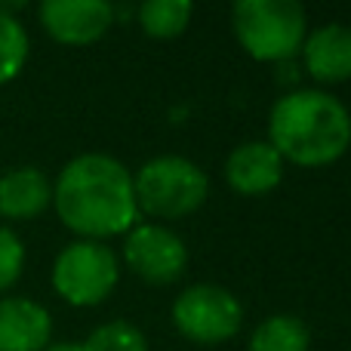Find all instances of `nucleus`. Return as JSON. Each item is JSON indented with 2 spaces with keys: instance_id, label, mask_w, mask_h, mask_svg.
<instances>
[{
  "instance_id": "obj_18",
  "label": "nucleus",
  "mask_w": 351,
  "mask_h": 351,
  "mask_svg": "<svg viewBox=\"0 0 351 351\" xmlns=\"http://www.w3.org/2000/svg\"><path fill=\"white\" fill-rule=\"evenodd\" d=\"M47 351H86L80 342H62V346H49Z\"/></svg>"
},
{
  "instance_id": "obj_1",
  "label": "nucleus",
  "mask_w": 351,
  "mask_h": 351,
  "mask_svg": "<svg viewBox=\"0 0 351 351\" xmlns=\"http://www.w3.org/2000/svg\"><path fill=\"white\" fill-rule=\"evenodd\" d=\"M53 204L62 222L84 234V241L127 234L139 216L133 173L108 154H80L68 160L56 179Z\"/></svg>"
},
{
  "instance_id": "obj_2",
  "label": "nucleus",
  "mask_w": 351,
  "mask_h": 351,
  "mask_svg": "<svg viewBox=\"0 0 351 351\" xmlns=\"http://www.w3.org/2000/svg\"><path fill=\"white\" fill-rule=\"evenodd\" d=\"M268 142L280 160L299 167H327L351 145L348 108L324 90H293L268 114Z\"/></svg>"
},
{
  "instance_id": "obj_9",
  "label": "nucleus",
  "mask_w": 351,
  "mask_h": 351,
  "mask_svg": "<svg viewBox=\"0 0 351 351\" xmlns=\"http://www.w3.org/2000/svg\"><path fill=\"white\" fill-rule=\"evenodd\" d=\"M280 179H284V160L271 148V142H243L225 160V182L247 197L268 194L271 188L280 185Z\"/></svg>"
},
{
  "instance_id": "obj_3",
  "label": "nucleus",
  "mask_w": 351,
  "mask_h": 351,
  "mask_svg": "<svg viewBox=\"0 0 351 351\" xmlns=\"http://www.w3.org/2000/svg\"><path fill=\"white\" fill-rule=\"evenodd\" d=\"M231 25L237 43L259 62L290 59L308 34V16L296 0H241L231 10Z\"/></svg>"
},
{
  "instance_id": "obj_11",
  "label": "nucleus",
  "mask_w": 351,
  "mask_h": 351,
  "mask_svg": "<svg viewBox=\"0 0 351 351\" xmlns=\"http://www.w3.org/2000/svg\"><path fill=\"white\" fill-rule=\"evenodd\" d=\"M53 317L31 299H0V351H47Z\"/></svg>"
},
{
  "instance_id": "obj_12",
  "label": "nucleus",
  "mask_w": 351,
  "mask_h": 351,
  "mask_svg": "<svg viewBox=\"0 0 351 351\" xmlns=\"http://www.w3.org/2000/svg\"><path fill=\"white\" fill-rule=\"evenodd\" d=\"M53 200L47 176L37 167H16L0 176V213L10 219H34Z\"/></svg>"
},
{
  "instance_id": "obj_7",
  "label": "nucleus",
  "mask_w": 351,
  "mask_h": 351,
  "mask_svg": "<svg viewBox=\"0 0 351 351\" xmlns=\"http://www.w3.org/2000/svg\"><path fill=\"white\" fill-rule=\"evenodd\" d=\"M127 265L148 284H173L188 265V250L176 231L164 225H133L123 241Z\"/></svg>"
},
{
  "instance_id": "obj_8",
  "label": "nucleus",
  "mask_w": 351,
  "mask_h": 351,
  "mask_svg": "<svg viewBox=\"0 0 351 351\" xmlns=\"http://www.w3.org/2000/svg\"><path fill=\"white\" fill-rule=\"evenodd\" d=\"M40 22L59 43H93L111 28L114 10L105 0H47Z\"/></svg>"
},
{
  "instance_id": "obj_15",
  "label": "nucleus",
  "mask_w": 351,
  "mask_h": 351,
  "mask_svg": "<svg viewBox=\"0 0 351 351\" xmlns=\"http://www.w3.org/2000/svg\"><path fill=\"white\" fill-rule=\"evenodd\" d=\"M25 59H28V34L19 25V19H12L0 6V84L16 77Z\"/></svg>"
},
{
  "instance_id": "obj_4",
  "label": "nucleus",
  "mask_w": 351,
  "mask_h": 351,
  "mask_svg": "<svg viewBox=\"0 0 351 351\" xmlns=\"http://www.w3.org/2000/svg\"><path fill=\"white\" fill-rule=\"evenodd\" d=\"M139 210L160 219H182L194 213L210 194V179L194 160L182 154H160L142 164L133 176Z\"/></svg>"
},
{
  "instance_id": "obj_16",
  "label": "nucleus",
  "mask_w": 351,
  "mask_h": 351,
  "mask_svg": "<svg viewBox=\"0 0 351 351\" xmlns=\"http://www.w3.org/2000/svg\"><path fill=\"white\" fill-rule=\"evenodd\" d=\"M84 348L86 351H148V339L136 324L108 321L93 330Z\"/></svg>"
},
{
  "instance_id": "obj_10",
  "label": "nucleus",
  "mask_w": 351,
  "mask_h": 351,
  "mask_svg": "<svg viewBox=\"0 0 351 351\" xmlns=\"http://www.w3.org/2000/svg\"><path fill=\"white\" fill-rule=\"evenodd\" d=\"M305 68L321 84H342L351 77V25L330 22L308 31L302 43Z\"/></svg>"
},
{
  "instance_id": "obj_14",
  "label": "nucleus",
  "mask_w": 351,
  "mask_h": 351,
  "mask_svg": "<svg viewBox=\"0 0 351 351\" xmlns=\"http://www.w3.org/2000/svg\"><path fill=\"white\" fill-rule=\"evenodd\" d=\"M191 0H145L139 6V25L152 37H176L191 22Z\"/></svg>"
},
{
  "instance_id": "obj_13",
  "label": "nucleus",
  "mask_w": 351,
  "mask_h": 351,
  "mask_svg": "<svg viewBox=\"0 0 351 351\" xmlns=\"http://www.w3.org/2000/svg\"><path fill=\"white\" fill-rule=\"evenodd\" d=\"M311 333L296 315H271L253 330L250 351H308Z\"/></svg>"
},
{
  "instance_id": "obj_17",
  "label": "nucleus",
  "mask_w": 351,
  "mask_h": 351,
  "mask_svg": "<svg viewBox=\"0 0 351 351\" xmlns=\"http://www.w3.org/2000/svg\"><path fill=\"white\" fill-rule=\"evenodd\" d=\"M25 265V247L10 228H0V293L19 280Z\"/></svg>"
},
{
  "instance_id": "obj_5",
  "label": "nucleus",
  "mask_w": 351,
  "mask_h": 351,
  "mask_svg": "<svg viewBox=\"0 0 351 351\" xmlns=\"http://www.w3.org/2000/svg\"><path fill=\"white\" fill-rule=\"evenodd\" d=\"M121 268L102 241H74L56 256L53 287L71 305H99L114 290Z\"/></svg>"
},
{
  "instance_id": "obj_6",
  "label": "nucleus",
  "mask_w": 351,
  "mask_h": 351,
  "mask_svg": "<svg viewBox=\"0 0 351 351\" xmlns=\"http://www.w3.org/2000/svg\"><path fill=\"white\" fill-rule=\"evenodd\" d=\"M173 324L185 339L197 346L228 342L241 330L243 308L231 290L219 284H194L173 302Z\"/></svg>"
}]
</instances>
